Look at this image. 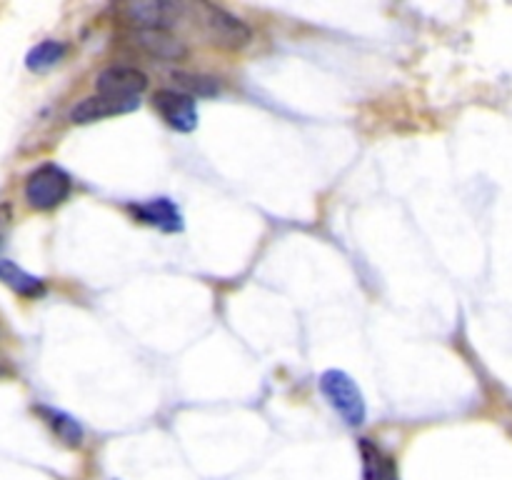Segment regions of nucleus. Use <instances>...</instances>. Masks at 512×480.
<instances>
[{"mask_svg":"<svg viewBox=\"0 0 512 480\" xmlns=\"http://www.w3.org/2000/svg\"><path fill=\"white\" fill-rule=\"evenodd\" d=\"M95 88H98V95H105V98L140 105V93L148 88V78H145V73H140L138 68L113 65V68L103 70V73L98 75Z\"/></svg>","mask_w":512,"mask_h":480,"instance_id":"3","label":"nucleus"},{"mask_svg":"<svg viewBox=\"0 0 512 480\" xmlns=\"http://www.w3.org/2000/svg\"><path fill=\"white\" fill-rule=\"evenodd\" d=\"M123 13L138 30H170L178 23L183 5L170 0H135L125 5Z\"/></svg>","mask_w":512,"mask_h":480,"instance_id":"4","label":"nucleus"},{"mask_svg":"<svg viewBox=\"0 0 512 480\" xmlns=\"http://www.w3.org/2000/svg\"><path fill=\"white\" fill-rule=\"evenodd\" d=\"M360 455H363V480H388L395 465L383 455L378 445L368 438L360 440Z\"/></svg>","mask_w":512,"mask_h":480,"instance_id":"12","label":"nucleus"},{"mask_svg":"<svg viewBox=\"0 0 512 480\" xmlns=\"http://www.w3.org/2000/svg\"><path fill=\"white\" fill-rule=\"evenodd\" d=\"M63 55V43H58V40H43V43H38L30 50L28 58H25V65H28V70H33V73H45V70H50L53 65H58L60 60H63Z\"/></svg>","mask_w":512,"mask_h":480,"instance_id":"13","label":"nucleus"},{"mask_svg":"<svg viewBox=\"0 0 512 480\" xmlns=\"http://www.w3.org/2000/svg\"><path fill=\"white\" fill-rule=\"evenodd\" d=\"M0 280L25 298H40L45 293V283L35 275L25 273L13 260H0Z\"/></svg>","mask_w":512,"mask_h":480,"instance_id":"10","label":"nucleus"},{"mask_svg":"<svg viewBox=\"0 0 512 480\" xmlns=\"http://www.w3.org/2000/svg\"><path fill=\"white\" fill-rule=\"evenodd\" d=\"M200 10H203L205 30L213 43L223 45V48H243L250 40V28L233 13L218 8V5H200Z\"/></svg>","mask_w":512,"mask_h":480,"instance_id":"5","label":"nucleus"},{"mask_svg":"<svg viewBox=\"0 0 512 480\" xmlns=\"http://www.w3.org/2000/svg\"><path fill=\"white\" fill-rule=\"evenodd\" d=\"M70 195V175L53 163L35 168L25 180V200L35 210H53Z\"/></svg>","mask_w":512,"mask_h":480,"instance_id":"2","label":"nucleus"},{"mask_svg":"<svg viewBox=\"0 0 512 480\" xmlns=\"http://www.w3.org/2000/svg\"><path fill=\"white\" fill-rule=\"evenodd\" d=\"M128 210L133 213L135 220L153 228L163 230V233H180L183 230V213L178 205L170 198H153L148 203H130Z\"/></svg>","mask_w":512,"mask_h":480,"instance_id":"7","label":"nucleus"},{"mask_svg":"<svg viewBox=\"0 0 512 480\" xmlns=\"http://www.w3.org/2000/svg\"><path fill=\"white\" fill-rule=\"evenodd\" d=\"M175 83L190 98H208V95H215L220 90V83L210 75H195V73H175Z\"/></svg>","mask_w":512,"mask_h":480,"instance_id":"14","label":"nucleus"},{"mask_svg":"<svg viewBox=\"0 0 512 480\" xmlns=\"http://www.w3.org/2000/svg\"><path fill=\"white\" fill-rule=\"evenodd\" d=\"M38 413L43 415L45 423L50 425L55 435H58L60 443H65L68 448H78L83 443V428L75 418H70L68 413L63 410H53V408H38Z\"/></svg>","mask_w":512,"mask_h":480,"instance_id":"11","label":"nucleus"},{"mask_svg":"<svg viewBox=\"0 0 512 480\" xmlns=\"http://www.w3.org/2000/svg\"><path fill=\"white\" fill-rule=\"evenodd\" d=\"M135 45L143 53H148L150 58L170 60V63L188 58V45L180 38H175L170 30H138L135 33Z\"/></svg>","mask_w":512,"mask_h":480,"instance_id":"8","label":"nucleus"},{"mask_svg":"<svg viewBox=\"0 0 512 480\" xmlns=\"http://www.w3.org/2000/svg\"><path fill=\"white\" fill-rule=\"evenodd\" d=\"M155 110L160 118L178 133H190L198 125V110H195V100L190 95L180 93V90H158L153 98Z\"/></svg>","mask_w":512,"mask_h":480,"instance_id":"6","label":"nucleus"},{"mask_svg":"<svg viewBox=\"0 0 512 480\" xmlns=\"http://www.w3.org/2000/svg\"><path fill=\"white\" fill-rule=\"evenodd\" d=\"M320 390L328 398V403L333 405L335 413L350 425V428H358V425L365 423V415H368V408H365V398L360 393V388L355 385V380L350 378L345 370H325L320 375Z\"/></svg>","mask_w":512,"mask_h":480,"instance_id":"1","label":"nucleus"},{"mask_svg":"<svg viewBox=\"0 0 512 480\" xmlns=\"http://www.w3.org/2000/svg\"><path fill=\"white\" fill-rule=\"evenodd\" d=\"M135 108L140 105L133 103H120V100L113 98H105V95H93V98H85L70 110V120L73 123H95V120H103V118H113V115H123V113H133Z\"/></svg>","mask_w":512,"mask_h":480,"instance_id":"9","label":"nucleus"}]
</instances>
